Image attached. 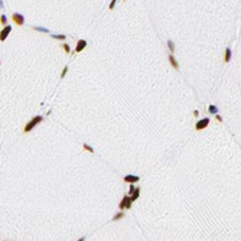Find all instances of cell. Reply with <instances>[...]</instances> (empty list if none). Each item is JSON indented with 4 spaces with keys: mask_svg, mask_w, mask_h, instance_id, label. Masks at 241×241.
I'll use <instances>...</instances> for the list:
<instances>
[{
    "mask_svg": "<svg viewBox=\"0 0 241 241\" xmlns=\"http://www.w3.org/2000/svg\"><path fill=\"white\" fill-rule=\"evenodd\" d=\"M119 208H120L121 211H123V209H130V208H131V199H130V196H128V195L123 196L121 202L119 204Z\"/></svg>",
    "mask_w": 241,
    "mask_h": 241,
    "instance_id": "2",
    "label": "cell"
},
{
    "mask_svg": "<svg viewBox=\"0 0 241 241\" xmlns=\"http://www.w3.org/2000/svg\"><path fill=\"white\" fill-rule=\"evenodd\" d=\"M36 30H39V32H45V33H48V29H43V28H35Z\"/></svg>",
    "mask_w": 241,
    "mask_h": 241,
    "instance_id": "20",
    "label": "cell"
},
{
    "mask_svg": "<svg viewBox=\"0 0 241 241\" xmlns=\"http://www.w3.org/2000/svg\"><path fill=\"white\" fill-rule=\"evenodd\" d=\"M208 124H209V119H201L198 123H196L195 128H196V130H204Z\"/></svg>",
    "mask_w": 241,
    "mask_h": 241,
    "instance_id": "4",
    "label": "cell"
},
{
    "mask_svg": "<svg viewBox=\"0 0 241 241\" xmlns=\"http://www.w3.org/2000/svg\"><path fill=\"white\" fill-rule=\"evenodd\" d=\"M52 38H55V39H59V40H65V35H52Z\"/></svg>",
    "mask_w": 241,
    "mask_h": 241,
    "instance_id": "13",
    "label": "cell"
},
{
    "mask_svg": "<svg viewBox=\"0 0 241 241\" xmlns=\"http://www.w3.org/2000/svg\"><path fill=\"white\" fill-rule=\"evenodd\" d=\"M123 217H124V212L121 211V212H119V214H116L113 217V221H117V220H120V218H123Z\"/></svg>",
    "mask_w": 241,
    "mask_h": 241,
    "instance_id": "11",
    "label": "cell"
},
{
    "mask_svg": "<svg viewBox=\"0 0 241 241\" xmlns=\"http://www.w3.org/2000/svg\"><path fill=\"white\" fill-rule=\"evenodd\" d=\"M0 22H2V23H3L5 26H6V22H7V20H6V16H5V15H3L2 17H0Z\"/></svg>",
    "mask_w": 241,
    "mask_h": 241,
    "instance_id": "18",
    "label": "cell"
},
{
    "mask_svg": "<svg viewBox=\"0 0 241 241\" xmlns=\"http://www.w3.org/2000/svg\"><path fill=\"white\" fill-rule=\"evenodd\" d=\"M40 121H42V116H35V117H33V119H32V120H30L26 126H25V130H23V131H25V133H29V131H30L32 128H35V127H36Z\"/></svg>",
    "mask_w": 241,
    "mask_h": 241,
    "instance_id": "1",
    "label": "cell"
},
{
    "mask_svg": "<svg viewBox=\"0 0 241 241\" xmlns=\"http://www.w3.org/2000/svg\"><path fill=\"white\" fill-rule=\"evenodd\" d=\"M139 179H140V178H139V176H134V175H127V176L123 178L124 182H128V183H131V185H133L134 182H137Z\"/></svg>",
    "mask_w": 241,
    "mask_h": 241,
    "instance_id": "6",
    "label": "cell"
},
{
    "mask_svg": "<svg viewBox=\"0 0 241 241\" xmlns=\"http://www.w3.org/2000/svg\"><path fill=\"white\" fill-rule=\"evenodd\" d=\"M168 46H169V49H170V51H175V43H173L172 40H169V42H168Z\"/></svg>",
    "mask_w": 241,
    "mask_h": 241,
    "instance_id": "15",
    "label": "cell"
},
{
    "mask_svg": "<svg viewBox=\"0 0 241 241\" xmlns=\"http://www.w3.org/2000/svg\"><path fill=\"white\" fill-rule=\"evenodd\" d=\"M82 147H84L85 150H88V152H91V153H94V149H93L91 146H88V144H87V143H85V144H84Z\"/></svg>",
    "mask_w": 241,
    "mask_h": 241,
    "instance_id": "14",
    "label": "cell"
},
{
    "mask_svg": "<svg viewBox=\"0 0 241 241\" xmlns=\"http://www.w3.org/2000/svg\"><path fill=\"white\" fill-rule=\"evenodd\" d=\"M230 59H231V49L227 48V49H225V54H224V62L227 64V62H230Z\"/></svg>",
    "mask_w": 241,
    "mask_h": 241,
    "instance_id": "10",
    "label": "cell"
},
{
    "mask_svg": "<svg viewBox=\"0 0 241 241\" xmlns=\"http://www.w3.org/2000/svg\"><path fill=\"white\" fill-rule=\"evenodd\" d=\"M10 32H12V26L6 25V26L3 28V30H2V32H0V40H2V42H3V40H5V39H6V38L9 36V33H10Z\"/></svg>",
    "mask_w": 241,
    "mask_h": 241,
    "instance_id": "3",
    "label": "cell"
},
{
    "mask_svg": "<svg viewBox=\"0 0 241 241\" xmlns=\"http://www.w3.org/2000/svg\"><path fill=\"white\" fill-rule=\"evenodd\" d=\"M78 241H85V238H79V240H78Z\"/></svg>",
    "mask_w": 241,
    "mask_h": 241,
    "instance_id": "23",
    "label": "cell"
},
{
    "mask_svg": "<svg viewBox=\"0 0 241 241\" xmlns=\"http://www.w3.org/2000/svg\"><path fill=\"white\" fill-rule=\"evenodd\" d=\"M62 49H64L65 52H67V54H70V52H71V51H70V46L67 45V43H64V45H62Z\"/></svg>",
    "mask_w": 241,
    "mask_h": 241,
    "instance_id": "16",
    "label": "cell"
},
{
    "mask_svg": "<svg viewBox=\"0 0 241 241\" xmlns=\"http://www.w3.org/2000/svg\"><path fill=\"white\" fill-rule=\"evenodd\" d=\"M217 111H218V108L215 105H209V113L211 114H217Z\"/></svg>",
    "mask_w": 241,
    "mask_h": 241,
    "instance_id": "12",
    "label": "cell"
},
{
    "mask_svg": "<svg viewBox=\"0 0 241 241\" xmlns=\"http://www.w3.org/2000/svg\"><path fill=\"white\" fill-rule=\"evenodd\" d=\"M67 71H68V67H65V68H64V71H62V74H61V78H64V77H65V74H67Z\"/></svg>",
    "mask_w": 241,
    "mask_h": 241,
    "instance_id": "19",
    "label": "cell"
},
{
    "mask_svg": "<svg viewBox=\"0 0 241 241\" xmlns=\"http://www.w3.org/2000/svg\"><path fill=\"white\" fill-rule=\"evenodd\" d=\"M13 22H15V23L16 25H19V26H22V25H23L25 23V17H23V15H19V13H15L13 16Z\"/></svg>",
    "mask_w": 241,
    "mask_h": 241,
    "instance_id": "5",
    "label": "cell"
},
{
    "mask_svg": "<svg viewBox=\"0 0 241 241\" xmlns=\"http://www.w3.org/2000/svg\"><path fill=\"white\" fill-rule=\"evenodd\" d=\"M134 189H136V186H134V185H130V191H128V196H130L131 193H133V192H134Z\"/></svg>",
    "mask_w": 241,
    "mask_h": 241,
    "instance_id": "17",
    "label": "cell"
},
{
    "mask_svg": "<svg viewBox=\"0 0 241 241\" xmlns=\"http://www.w3.org/2000/svg\"><path fill=\"white\" fill-rule=\"evenodd\" d=\"M116 3H117V2H116V0H113V2L110 3V9H113V7L116 6Z\"/></svg>",
    "mask_w": 241,
    "mask_h": 241,
    "instance_id": "21",
    "label": "cell"
},
{
    "mask_svg": "<svg viewBox=\"0 0 241 241\" xmlns=\"http://www.w3.org/2000/svg\"><path fill=\"white\" fill-rule=\"evenodd\" d=\"M139 195H140V188H137V186H136L134 192L130 195V199H131V202H133V201H136V199L139 198Z\"/></svg>",
    "mask_w": 241,
    "mask_h": 241,
    "instance_id": "8",
    "label": "cell"
},
{
    "mask_svg": "<svg viewBox=\"0 0 241 241\" xmlns=\"http://www.w3.org/2000/svg\"><path fill=\"white\" fill-rule=\"evenodd\" d=\"M85 48H87V40L81 39V40H78V42H77V48H75V52H81V51H84Z\"/></svg>",
    "mask_w": 241,
    "mask_h": 241,
    "instance_id": "7",
    "label": "cell"
},
{
    "mask_svg": "<svg viewBox=\"0 0 241 241\" xmlns=\"http://www.w3.org/2000/svg\"><path fill=\"white\" fill-rule=\"evenodd\" d=\"M169 61H170L172 67H173L175 70H179V64H178V61H176V59H175V56H173V55H169Z\"/></svg>",
    "mask_w": 241,
    "mask_h": 241,
    "instance_id": "9",
    "label": "cell"
},
{
    "mask_svg": "<svg viewBox=\"0 0 241 241\" xmlns=\"http://www.w3.org/2000/svg\"><path fill=\"white\" fill-rule=\"evenodd\" d=\"M215 119H217L218 121H222V119H221V116H218V114H217V117H215Z\"/></svg>",
    "mask_w": 241,
    "mask_h": 241,
    "instance_id": "22",
    "label": "cell"
}]
</instances>
